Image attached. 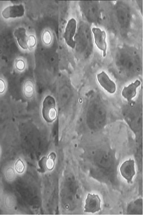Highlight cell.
<instances>
[{
    "instance_id": "obj_3",
    "label": "cell",
    "mask_w": 143,
    "mask_h": 215,
    "mask_svg": "<svg viewBox=\"0 0 143 215\" xmlns=\"http://www.w3.org/2000/svg\"><path fill=\"white\" fill-rule=\"evenodd\" d=\"M92 32L93 33L94 40L96 45L97 48L103 52V56L105 57L107 56V43L106 41L107 34L106 32L99 28H92Z\"/></svg>"
},
{
    "instance_id": "obj_15",
    "label": "cell",
    "mask_w": 143,
    "mask_h": 215,
    "mask_svg": "<svg viewBox=\"0 0 143 215\" xmlns=\"http://www.w3.org/2000/svg\"><path fill=\"white\" fill-rule=\"evenodd\" d=\"M36 39L34 36L30 35L28 38V47L29 49H33L36 45Z\"/></svg>"
},
{
    "instance_id": "obj_10",
    "label": "cell",
    "mask_w": 143,
    "mask_h": 215,
    "mask_svg": "<svg viewBox=\"0 0 143 215\" xmlns=\"http://www.w3.org/2000/svg\"><path fill=\"white\" fill-rule=\"evenodd\" d=\"M56 158V154L54 152H52L48 155V158L44 157L39 162L41 163V167H45L48 170H52L55 165V160Z\"/></svg>"
},
{
    "instance_id": "obj_12",
    "label": "cell",
    "mask_w": 143,
    "mask_h": 215,
    "mask_svg": "<svg viewBox=\"0 0 143 215\" xmlns=\"http://www.w3.org/2000/svg\"><path fill=\"white\" fill-rule=\"evenodd\" d=\"M25 168V166L24 162L20 158L18 159L14 165V169L16 172L19 174H22L24 172Z\"/></svg>"
},
{
    "instance_id": "obj_6",
    "label": "cell",
    "mask_w": 143,
    "mask_h": 215,
    "mask_svg": "<svg viewBox=\"0 0 143 215\" xmlns=\"http://www.w3.org/2000/svg\"><path fill=\"white\" fill-rule=\"evenodd\" d=\"M24 14L25 8L22 4L8 6L5 8L2 12V16L5 19L21 17L24 16Z\"/></svg>"
},
{
    "instance_id": "obj_7",
    "label": "cell",
    "mask_w": 143,
    "mask_h": 215,
    "mask_svg": "<svg viewBox=\"0 0 143 215\" xmlns=\"http://www.w3.org/2000/svg\"><path fill=\"white\" fill-rule=\"evenodd\" d=\"M97 79L100 85L110 93H114L116 91V85L104 71L97 75Z\"/></svg>"
},
{
    "instance_id": "obj_14",
    "label": "cell",
    "mask_w": 143,
    "mask_h": 215,
    "mask_svg": "<svg viewBox=\"0 0 143 215\" xmlns=\"http://www.w3.org/2000/svg\"><path fill=\"white\" fill-rule=\"evenodd\" d=\"M15 173L12 168H9L6 169L5 172V177L9 181H12L15 178Z\"/></svg>"
},
{
    "instance_id": "obj_5",
    "label": "cell",
    "mask_w": 143,
    "mask_h": 215,
    "mask_svg": "<svg viewBox=\"0 0 143 215\" xmlns=\"http://www.w3.org/2000/svg\"><path fill=\"white\" fill-rule=\"evenodd\" d=\"M120 172L121 176L124 178L128 183H131L136 174L135 168V161L132 159L124 162L120 168Z\"/></svg>"
},
{
    "instance_id": "obj_8",
    "label": "cell",
    "mask_w": 143,
    "mask_h": 215,
    "mask_svg": "<svg viewBox=\"0 0 143 215\" xmlns=\"http://www.w3.org/2000/svg\"><path fill=\"white\" fill-rule=\"evenodd\" d=\"M141 82L139 80H136L134 83H132L128 86L124 87L121 95L122 97L128 101H131L135 98L137 94V89L140 86Z\"/></svg>"
},
{
    "instance_id": "obj_4",
    "label": "cell",
    "mask_w": 143,
    "mask_h": 215,
    "mask_svg": "<svg viewBox=\"0 0 143 215\" xmlns=\"http://www.w3.org/2000/svg\"><path fill=\"white\" fill-rule=\"evenodd\" d=\"M101 210V199L97 194H87L85 201L84 212L86 213L94 214Z\"/></svg>"
},
{
    "instance_id": "obj_1",
    "label": "cell",
    "mask_w": 143,
    "mask_h": 215,
    "mask_svg": "<svg viewBox=\"0 0 143 215\" xmlns=\"http://www.w3.org/2000/svg\"><path fill=\"white\" fill-rule=\"evenodd\" d=\"M57 114L55 99L51 95L47 96L42 102V115L44 120L48 123H52L56 119Z\"/></svg>"
},
{
    "instance_id": "obj_9",
    "label": "cell",
    "mask_w": 143,
    "mask_h": 215,
    "mask_svg": "<svg viewBox=\"0 0 143 215\" xmlns=\"http://www.w3.org/2000/svg\"><path fill=\"white\" fill-rule=\"evenodd\" d=\"M14 34L17 38L18 44L24 49H27L28 47V37L26 34V30L24 28H18L14 32Z\"/></svg>"
},
{
    "instance_id": "obj_16",
    "label": "cell",
    "mask_w": 143,
    "mask_h": 215,
    "mask_svg": "<svg viewBox=\"0 0 143 215\" xmlns=\"http://www.w3.org/2000/svg\"><path fill=\"white\" fill-rule=\"evenodd\" d=\"M25 63L22 60H18L16 62V67L19 71H23L25 68Z\"/></svg>"
},
{
    "instance_id": "obj_2",
    "label": "cell",
    "mask_w": 143,
    "mask_h": 215,
    "mask_svg": "<svg viewBox=\"0 0 143 215\" xmlns=\"http://www.w3.org/2000/svg\"><path fill=\"white\" fill-rule=\"evenodd\" d=\"M77 28V21L75 19H70L66 26L64 38L66 44L72 48H75L76 42L74 40V36L76 34Z\"/></svg>"
},
{
    "instance_id": "obj_17",
    "label": "cell",
    "mask_w": 143,
    "mask_h": 215,
    "mask_svg": "<svg viewBox=\"0 0 143 215\" xmlns=\"http://www.w3.org/2000/svg\"><path fill=\"white\" fill-rule=\"evenodd\" d=\"M6 89V84L5 82L0 79V93H3Z\"/></svg>"
},
{
    "instance_id": "obj_13",
    "label": "cell",
    "mask_w": 143,
    "mask_h": 215,
    "mask_svg": "<svg viewBox=\"0 0 143 215\" xmlns=\"http://www.w3.org/2000/svg\"><path fill=\"white\" fill-rule=\"evenodd\" d=\"M42 41L45 45H49L52 43V37L51 32L48 30H46L44 32L42 36Z\"/></svg>"
},
{
    "instance_id": "obj_11",
    "label": "cell",
    "mask_w": 143,
    "mask_h": 215,
    "mask_svg": "<svg viewBox=\"0 0 143 215\" xmlns=\"http://www.w3.org/2000/svg\"><path fill=\"white\" fill-rule=\"evenodd\" d=\"M24 94L27 98L30 99L32 98L34 93V87L33 82L30 80H28L24 84L23 89Z\"/></svg>"
}]
</instances>
